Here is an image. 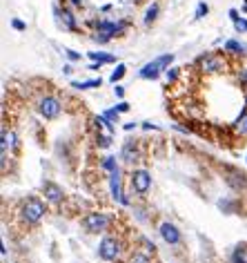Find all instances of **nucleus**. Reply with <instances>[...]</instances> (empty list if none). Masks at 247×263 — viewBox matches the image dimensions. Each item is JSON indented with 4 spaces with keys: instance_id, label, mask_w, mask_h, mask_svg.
Listing matches in <instances>:
<instances>
[{
    "instance_id": "b1692460",
    "label": "nucleus",
    "mask_w": 247,
    "mask_h": 263,
    "mask_svg": "<svg viewBox=\"0 0 247 263\" xmlns=\"http://www.w3.org/2000/svg\"><path fill=\"white\" fill-rule=\"evenodd\" d=\"M103 170H107V172H114V170H118V165H116V159H112V156H107V159H103Z\"/></svg>"
},
{
    "instance_id": "423d86ee",
    "label": "nucleus",
    "mask_w": 247,
    "mask_h": 263,
    "mask_svg": "<svg viewBox=\"0 0 247 263\" xmlns=\"http://www.w3.org/2000/svg\"><path fill=\"white\" fill-rule=\"evenodd\" d=\"M118 255H121V241H118L116 237H103L101 246H98V257H101L103 261H116Z\"/></svg>"
},
{
    "instance_id": "6ab92c4d",
    "label": "nucleus",
    "mask_w": 247,
    "mask_h": 263,
    "mask_svg": "<svg viewBox=\"0 0 247 263\" xmlns=\"http://www.w3.org/2000/svg\"><path fill=\"white\" fill-rule=\"evenodd\" d=\"M103 80L101 78H94V80H85V83H71V87L76 89H89V87H101Z\"/></svg>"
},
{
    "instance_id": "1a4fd4ad",
    "label": "nucleus",
    "mask_w": 247,
    "mask_h": 263,
    "mask_svg": "<svg viewBox=\"0 0 247 263\" xmlns=\"http://www.w3.org/2000/svg\"><path fill=\"white\" fill-rule=\"evenodd\" d=\"M158 232H160V237H163V241L167 243V246H178L180 243V230L176 226H174V223H169V221H163L158 226Z\"/></svg>"
},
{
    "instance_id": "393cba45",
    "label": "nucleus",
    "mask_w": 247,
    "mask_h": 263,
    "mask_svg": "<svg viewBox=\"0 0 247 263\" xmlns=\"http://www.w3.org/2000/svg\"><path fill=\"white\" fill-rule=\"evenodd\" d=\"M142 246H145V250H142V252H147V255H151V257H154V252H156V246L149 241V239H142Z\"/></svg>"
},
{
    "instance_id": "412c9836",
    "label": "nucleus",
    "mask_w": 247,
    "mask_h": 263,
    "mask_svg": "<svg viewBox=\"0 0 247 263\" xmlns=\"http://www.w3.org/2000/svg\"><path fill=\"white\" fill-rule=\"evenodd\" d=\"M63 22H65V27H67V29H78V25H76V20H74V16H71V13L67 11V9H63Z\"/></svg>"
},
{
    "instance_id": "9b49d317",
    "label": "nucleus",
    "mask_w": 247,
    "mask_h": 263,
    "mask_svg": "<svg viewBox=\"0 0 247 263\" xmlns=\"http://www.w3.org/2000/svg\"><path fill=\"white\" fill-rule=\"evenodd\" d=\"M109 192H112V199L114 201L123 203V199H125V192H123V188H121V170L109 172Z\"/></svg>"
},
{
    "instance_id": "aec40b11",
    "label": "nucleus",
    "mask_w": 247,
    "mask_h": 263,
    "mask_svg": "<svg viewBox=\"0 0 247 263\" xmlns=\"http://www.w3.org/2000/svg\"><path fill=\"white\" fill-rule=\"evenodd\" d=\"M125 74H127V67H125V65H116V69L112 71V76H109V80H112V83L116 85L118 80H121Z\"/></svg>"
},
{
    "instance_id": "7ed1b4c3",
    "label": "nucleus",
    "mask_w": 247,
    "mask_h": 263,
    "mask_svg": "<svg viewBox=\"0 0 247 263\" xmlns=\"http://www.w3.org/2000/svg\"><path fill=\"white\" fill-rule=\"evenodd\" d=\"M80 226L87 232L98 234V232H105L107 228L112 226V219H109V214H105V212H89L80 219Z\"/></svg>"
},
{
    "instance_id": "72a5a7b5",
    "label": "nucleus",
    "mask_w": 247,
    "mask_h": 263,
    "mask_svg": "<svg viewBox=\"0 0 247 263\" xmlns=\"http://www.w3.org/2000/svg\"><path fill=\"white\" fill-rule=\"evenodd\" d=\"M105 116L109 118V121H116V118H118V112H116V109H109V112H105Z\"/></svg>"
},
{
    "instance_id": "6e6552de",
    "label": "nucleus",
    "mask_w": 247,
    "mask_h": 263,
    "mask_svg": "<svg viewBox=\"0 0 247 263\" xmlns=\"http://www.w3.org/2000/svg\"><path fill=\"white\" fill-rule=\"evenodd\" d=\"M198 67H201L203 74H218L221 69H225V63H223L221 56L214 54H205L198 58Z\"/></svg>"
},
{
    "instance_id": "2f4dec72",
    "label": "nucleus",
    "mask_w": 247,
    "mask_h": 263,
    "mask_svg": "<svg viewBox=\"0 0 247 263\" xmlns=\"http://www.w3.org/2000/svg\"><path fill=\"white\" fill-rule=\"evenodd\" d=\"M114 94H116V98H123L125 96V87H123V85H116V87H114Z\"/></svg>"
},
{
    "instance_id": "c756f323",
    "label": "nucleus",
    "mask_w": 247,
    "mask_h": 263,
    "mask_svg": "<svg viewBox=\"0 0 247 263\" xmlns=\"http://www.w3.org/2000/svg\"><path fill=\"white\" fill-rule=\"evenodd\" d=\"M178 78V69H167V83H174Z\"/></svg>"
},
{
    "instance_id": "7c9ffc66",
    "label": "nucleus",
    "mask_w": 247,
    "mask_h": 263,
    "mask_svg": "<svg viewBox=\"0 0 247 263\" xmlns=\"http://www.w3.org/2000/svg\"><path fill=\"white\" fill-rule=\"evenodd\" d=\"M11 25H13V29H16V31H25V29H27V25H25L22 20H13Z\"/></svg>"
},
{
    "instance_id": "2eb2a0df",
    "label": "nucleus",
    "mask_w": 247,
    "mask_h": 263,
    "mask_svg": "<svg viewBox=\"0 0 247 263\" xmlns=\"http://www.w3.org/2000/svg\"><path fill=\"white\" fill-rule=\"evenodd\" d=\"M234 134H239V136H247V109L243 114H241L239 118H236L234 123Z\"/></svg>"
},
{
    "instance_id": "20e7f679",
    "label": "nucleus",
    "mask_w": 247,
    "mask_h": 263,
    "mask_svg": "<svg viewBox=\"0 0 247 263\" xmlns=\"http://www.w3.org/2000/svg\"><path fill=\"white\" fill-rule=\"evenodd\" d=\"M221 172H223L225 183L230 185L234 192H247V176H245V172L236 170V167H230V165L221 167Z\"/></svg>"
},
{
    "instance_id": "4468645a",
    "label": "nucleus",
    "mask_w": 247,
    "mask_h": 263,
    "mask_svg": "<svg viewBox=\"0 0 247 263\" xmlns=\"http://www.w3.org/2000/svg\"><path fill=\"white\" fill-rule=\"evenodd\" d=\"M89 58H92L94 63H98V65L116 63V56H112V54H103V51H92V54H89Z\"/></svg>"
},
{
    "instance_id": "cd10ccee",
    "label": "nucleus",
    "mask_w": 247,
    "mask_h": 263,
    "mask_svg": "<svg viewBox=\"0 0 247 263\" xmlns=\"http://www.w3.org/2000/svg\"><path fill=\"white\" fill-rule=\"evenodd\" d=\"M116 112H118V114H125V112H129V105H127L125 100H121V103L116 105Z\"/></svg>"
},
{
    "instance_id": "ddd939ff",
    "label": "nucleus",
    "mask_w": 247,
    "mask_h": 263,
    "mask_svg": "<svg viewBox=\"0 0 247 263\" xmlns=\"http://www.w3.org/2000/svg\"><path fill=\"white\" fill-rule=\"evenodd\" d=\"M0 136H2V152H7V150H16L18 147V138H16V134H13L11 130H7V127H2V134H0Z\"/></svg>"
},
{
    "instance_id": "dca6fc26",
    "label": "nucleus",
    "mask_w": 247,
    "mask_h": 263,
    "mask_svg": "<svg viewBox=\"0 0 247 263\" xmlns=\"http://www.w3.org/2000/svg\"><path fill=\"white\" fill-rule=\"evenodd\" d=\"M158 11H160L158 2H151L149 7H147V11H145V25H151V22L158 18Z\"/></svg>"
},
{
    "instance_id": "c9c22d12",
    "label": "nucleus",
    "mask_w": 247,
    "mask_h": 263,
    "mask_svg": "<svg viewBox=\"0 0 247 263\" xmlns=\"http://www.w3.org/2000/svg\"><path fill=\"white\" fill-rule=\"evenodd\" d=\"M230 18H232V22L239 20V11H236V9H232V11H230Z\"/></svg>"
},
{
    "instance_id": "a878e982",
    "label": "nucleus",
    "mask_w": 247,
    "mask_h": 263,
    "mask_svg": "<svg viewBox=\"0 0 247 263\" xmlns=\"http://www.w3.org/2000/svg\"><path fill=\"white\" fill-rule=\"evenodd\" d=\"M234 29L239 31V33H245V31H247V20H243V18L234 20Z\"/></svg>"
},
{
    "instance_id": "0eeeda50",
    "label": "nucleus",
    "mask_w": 247,
    "mask_h": 263,
    "mask_svg": "<svg viewBox=\"0 0 247 263\" xmlns=\"http://www.w3.org/2000/svg\"><path fill=\"white\" fill-rule=\"evenodd\" d=\"M129 183L131 188H134L136 194H147L151 188V174L147 170H142V167H138V170H131V176H129Z\"/></svg>"
},
{
    "instance_id": "4be33fe9",
    "label": "nucleus",
    "mask_w": 247,
    "mask_h": 263,
    "mask_svg": "<svg viewBox=\"0 0 247 263\" xmlns=\"http://www.w3.org/2000/svg\"><path fill=\"white\" fill-rule=\"evenodd\" d=\"M129 263H151V261H149V255H147V252H140V250H136L134 255H131Z\"/></svg>"
},
{
    "instance_id": "f03ea898",
    "label": "nucleus",
    "mask_w": 247,
    "mask_h": 263,
    "mask_svg": "<svg viewBox=\"0 0 247 263\" xmlns=\"http://www.w3.org/2000/svg\"><path fill=\"white\" fill-rule=\"evenodd\" d=\"M45 212H47V208H45V203H42L40 199H29V201L22 203L20 219L27 223V226H36V223L45 217Z\"/></svg>"
},
{
    "instance_id": "473e14b6",
    "label": "nucleus",
    "mask_w": 247,
    "mask_h": 263,
    "mask_svg": "<svg viewBox=\"0 0 247 263\" xmlns=\"http://www.w3.org/2000/svg\"><path fill=\"white\" fill-rule=\"evenodd\" d=\"M65 56H67L69 60H80V54H76V51H71V49H65Z\"/></svg>"
},
{
    "instance_id": "39448f33",
    "label": "nucleus",
    "mask_w": 247,
    "mask_h": 263,
    "mask_svg": "<svg viewBox=\"0 0 247 263\" xmlns=\"http://www.w3.org/2000/svg\"><path fill=\"white\" fill-rule=\"evenodd\" d=\"M63 112V103H60L56 96H42L38 100V114H40L45 121H54V118L60 116Z\"/></svg>"
},
{
    "instance_id": "a211bd4d",
    "label": "nucleus",
    "mask_w": 247,
    "mask_h": 263,
    "mask_svg": "<svg viewBox=\"0 0 247 263\" xmlns=\"http://www.w3.org/2000/svg\"><path fill=\"white\" fill-rule=\"evenodd\" d=\"M225 49L227 51H234V54H245L247 47L243 45V42H239V40H227L225 42Z\"/></svg>"
},
{
    "instance_id": "f3484780",
    "label": "nucleus",
    "mask_w": 247,
    "mask_h": 263,
    "mask_svg": "<svg viewBox=\"0 0 247 263\" xmlns=\"http://www.w3.org/2000/svg\"><path fill=\"white\" fill-rule=\"evenodd\" d=\"M232 263H247V250L245 246H239L232 252Z\"/></svg>"
},
{
    "instance_id": "9d476101",
    "label": "nucleus",
    "mask_w": 247,
    "mask_h": 263,
    "mask_svg": "<svg viewBox=\"0 0 247 263\" xmlns=\"http://www.w3.org/2000/svg\"><path fill=\"white\" fill-rule=\"evenodd\" d=\"M121 156H123V161H125L127 165L140 163V159H142V154H140L138 145H136L134 141H127L125 145H123V152H121Z\"/></svg>"
},
{
    "instance_id": "c85d7f7f",
    "label": "nucleus",
    "mask_w": 247,
    "mask_h": 263,
    "mask_svg": "<svg viewBox=\"0 0 247 263\" xmlns=\"http://www.w3.org/2000/svg\"><path fill=\"white\" fill-rule=\"evenodd\" d=\"M239 80H241V85H243V89H245V94H247V69H243L239 74Z\"/></svg>"
},
{
    "instance_id": "f8f14e48",
    "label": "nucleus",
    "mask_w": 247,
    "mask_h": 263,
    "mask_svg": "<svg viewBox=\"0 0 247 263\" xmlns=\"http://www.w3.org/2000/svg\"><path fill=\"white\" fill-rule=\"evenodd\" d=\"M42 194H45V201H49V203H60L63 201V190L56 183H51V181H47L42 185Z\"/></svg>"
},
{
    "instance_id": "5701e85b",
    "label": "nucleus",
    "mask_w": 247,
    "mask_h": 263,
    "mask_svg": "<svg viewBox=\"0 0 247 263\" xmlns=\"http://www.w3.org/2000/svg\"><path fill=\"white\" fill-rule=\"evenodd\" d=\"M96 143H98V147H109L112 145V136H109V134H98Z\"/></svg>"
},
{
    "instance_id": "bb28decb",
    "label": "nucleus",
    "mask_w": 247,
    "mask_h": 263,
    "mask_svg": "<svg viewBox=\"0 0 247 263\" xmlns=\"http://www.w3.org/2000/svg\"><path fill=\"white\" fill-rule=\"evenodd\" d=\"M207 11H210V7H207L205 2H201L196 7V18H203V16H207Z\"/></svg>"
},
{
    "instance_id": "f257e3e1",
    "label": "nucleus",
    "mask_w": 247,
    "mask_h": 263,
    "mask_svg": "<svg viewBox=\"0 0 247 263\" xmlns=\"http://www.w3.org/2000/svg\"><path fill=\"white\" fill-rule=\"evenodd\" d=\"M172 60H174V54L158 56V58H154L151 63H147L145 67H142V69L138 71V76H140V78H145V80H156L169 65H172Z\"/></svg>"
},
{
    "instance_id": "f704fd0d",
    "label": "nucleus",
    "mask_w": 247,
    "mask_h": 263,
    "mask_svg": "<svg viewBox=\"0 0 247 263\" xmlns=\"http://www.w3.org/2000/svg\"><path fill=\"white\" fill-rule=\"evenodd\" d=\"M69 2H71V7H76V9L83 7V0H69Z\"/></svg>"
}]
</instances>
